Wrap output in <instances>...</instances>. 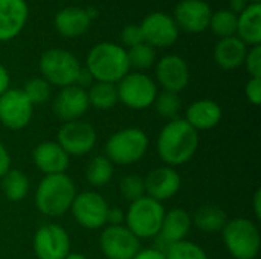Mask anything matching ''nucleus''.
I'll return each mask as SVG.
<instances>
[{"mask_svg": "<svg viewBox=\"0 0 261 259\" xmlns=\"http://www.w3.org/2000/svg\"><path fill=\"white\" fill-rule=\"evenodd\" d=\"M199 133L180 118L171 119L161 130L156 150L161 160L171 168L188 163L199 148Z\"/></svg>", "mask_w": 261, "mask_h": 259, "instance_id": "1", "label": "nucleus"}, {"mask_svg": "<svg viewBox=\"0 0 261 259\" xmlns=\"http://www.w3.org/2000/svg\"><path fill=\"white\" fill-rule=\"evenodd\" d=\"M84 69L96 82L118 84L130 72L127 49L112 41L98 43L89 50Z\"/></svg>", "mask_w": 261, "mask_h": 259, "instance_id": "2", "label": "nucleus"}, {"mask_svg": "<svg viewBox=\"0 0 261 259\" xmlns=\"http://www.w3.org/2000/svg\"><path fill=\"white\" fill-rule=\"evenodd\" d=\"M76 194V186L67 174L44 176L35 189L34 203L40 214L55 218L70 211Z\"/></svg>", "mask_w": 261, "mask_h": 259, "instance_id": "3", "label": "nucleus"}, {"mask_svg": "<svg viewBox=\"0 0 261 259\" xmlns=\"http://www.w3.org/2000/svg\"><path fill=\"white\" fill-rule=\"evenodd\" d=\"M222 238L226 250L234 259H255L261 249L258 226L249 218L228 220L222 229Z\"/></svg>", "mask_w": 261, "mask_h": 259, "instance_id": "4", "label": "nucleus"}, {"mask_svg": "<svg viewBox=\"0 0 261 259\" xmlns=\"http://www.w3.org/2000/svg\"><path fill=\"white\" fill-rule=\"evenodd\" d=\"M148 145V136L141 128H122L107 139L104 156L113 165L128 166L138 163L145 156Z\"/></svg>", "mask_w": 261, "mask_h": 259, "instance_id": "5", "label": "nucleus"}, {"mask_svg": "<svg viewBox=\"0 0 261 259\" xmlns=\"http://www.w3.org/2000/svg\"><path fill=\"white\" fill-rule=\"evenodd\" d=\"M38 69L43 79H46L50 85L63 89L76 84L83 66L72 52L54 47L41 53Z\"/></svg>", "mask_w": 261, "mask_h": 259, "instance_id": "6", "label": "nucleus"}, {"mask_svg": "<svg viewBox=\"0 0 261 259\" xmlns=\"http://www.w3.org/2000/svg\"><path fill=\"white\" fill-rule=\"evenodd\" d=\"M164 215V205L145 195L130 203L125 212L124 226L139 240L156 238L161 232Z\"/></svg>", "mask_w": 261, "mask_h": 259, "instance_id": "7", "label": "nucleus"}, {"mask_svg": "<svg viewBox=\"0 0 261 259\" xmlns=\"http://www.w3.org/2000/svg\"><path fill=\"white\" fill-rule=\"evenodd\" d=\"M118 101L132 110H145L154 104L158 84L144 72H128L118 84Z\"/></svg>", "mask_w": 261, "mask_h": 259, "instance_id": "8", "label": "nucleus"}, {"mask_svg": "<svg viewBox=\"0 0 261 259\" xmlns=\"http://www.w3.org/2000/svg\"><path fill=\"white\" fill-rule=\"evenodd\" d=\"M107 200L96 191H84L75 195L70 212L75 221L89 231L101 229L107 224Z\"/></svg>", "mask_w": 261, "mask_h": 259, "instance_id": "9", "label": "nucleus"}, {"mask_svg": "<svg viewBox=\"0 0 261 259\" xmlns=\"http://www.w3.org/2000/svg\"><path fill=\"white\" fill-rule=\"evenodd\" d=\"M34 114V105L21 89H8L0 96V124L11 130L20 131L26 128Z\"/></svg>", "mask_w": 261, "mask_h": 259, "instance_id": "10", "label": "nucleus"}, {"mask_svg": "<svg viewBox=\"0 0 261 259\" xmlns=\"http://www.w3.org/2000/svg\"><path fill=\"white\" fill-rule=\"evenodd\" d=\"M34 253L38 259H64L70 253V237L60 224H43L34 235Z\"/></svg>", "mask_w": 261, "mask_h": 259, "instance_id": "11", "label": "nucleus"}, {"mask_svg": "<svg viewBox=\"0 0 261 259\" xmlns=\"http://www.w3.org/2000/svg\"><path fill=\"white\" fill-rule=\"evenodd\" d=\"M96 131L95 128L84 121L66 122L61 125L57 134V143L69 156H86L96 145Z\"/></svg>", "mask_w": 261, "mask_h": 259, "instance_id": "12", "label": "nucleus"}, {"mask_svg": "<svg viewBox=\"0 0 261 259\" xmlns=\"http://www.w3.org/2000/svg\"><path fill=\"white\" fill-rule=\"evenodd\" d=\"M139 27L144 43L150 44L153 49L173 46L180 34L173 15L165 12H151L145 15Z\"/></svg>", "mask_w": 261, "mask_h": 259, "instance_id": "13", "label": "nucleus"}, {"mask_svg": "<svg viewBox=\"0 0 261 259\" xmlns=\"http://www.w3.org/2000/svg\"><path fill=\"white\" fill-rule=\"evenodd\" d=\"M99 247L107 259H133L141 250V240L124 224L107 226L99 237Z\"/></svg>", "mask_w": 261, "mask_h": 259, "instance_id": "14", "label": "nucleus"}, {"mask_svg": "<svg viewBox=\"0 0 261 259\" xmlns=\"http://www.w3.org/2000/svg\"><path fill=\"white\" fill-rule=\"evenodd\" d=\"M89 107L90 105L87 99V90L76 84L60 89L52 102L54 114L64 124L80 121L86 114Z\"/></svg>", "mask_w": 261, "mask_h": 259, "instance_id": "15", "label": "nucleus"}, {"mask_svg": "<svg viewBox=\"0 0 261 259\" xmlns=\"http://www.w3.org/2000/svg\"><path fill=\"white\" fill-rule=\"evenodd\" d=\"M156 81L165 92L180 93L190 84V67L180 55H165L156 63Z\"/></svg>", "mask_w": 261, "mask_h": 259, "instance_id": "16", "label": "nucleus"}, {"mask_svg": "<svg viewBox=\"0 0 261 259\" xmlns=\"http://www.w3.org/2000/svg\"><path fill=\"white\" fill-rule=\"evenodd\" d=\"M211 15L213 9L205 0H182L176 5L173 18L179 31L200 34L208 29Z\"/></svg>", "mask_w": 261, "mask_h": 259, "instance_id": "17", "label": "nucleus"}, {"mask_svg": "<svg viewBox=\"0 0 261 259\" xmlns=\"http://www.w3.org/2000/svg\"><path fill=\"white\" fill-rule=\"evenodd\" d=\"M144 185L145 195L162 203L173 198L179 192L182 186V179L174 168L162 165L159 168H154L147 174V177H144Z\"/></svg>", "mask_w": 261, "mask_h": 259, "instance_id": "18", "label": "nucleus"}, {"mask_svg": "<svg viewBox=\"0 0 261 259\" xmlns=\"http://www.w3.org/2000/svg\"><path fill=\"white\" fill-rule=\"evenodd\" d=\"M29 18L26 0H0V41H11L20 35Z\"/></svg>", "mask_w": 261, "mask_h": 259, "instance_id": "19", "label": "nucleus"}, {"mask_svg": "<svg viewBox=\"0 0 261 259\" xmlns=\"http://www.w3.org/2000/svg\"><path fill=\"white\" fill-rule=\"evenodd\" d=\"M32 160L40 172L44 176H54L66 174L70 163V156L57 143V140H46L34 148Z\"/></svg>", "mask_w": 261, "mask_h": 259, "instance_id": "20", "label": "nucleus"}, {"mask_svg": "<svg viewBox=\"0 0 261 259\" xmlns=\"http://www.w3.org/2000/svg\"><path fill=\"white\" fill-rule=\"evenodd\" d=\"M223 118L222 107L213 99H197L185 111V121L199 133L216 128Z\"/></svg>", "mask_w": 261, "mask_h": 259, "instance_id": "21", "label": "nucleus"}, {"mask_svg": "<svg viewBox=\"0 0 261 259\" xmlns=\"http://www.w3.org/2000/svg\"><path fill=\"white\" fill-rule=\"evenodd\" d=\"M191 226H193V220H191V215L188 214V211H185L182 208H176L168 212L165 211L164 221H162L161 232H159L158 238L161 240V243L165 244V249H167L173 243L187 240V235L190 234Z\"/></svg>", "mask_w": 261, "mask_h": 259, "instance_id": "22", "label": "nucleus"}, {"mask_svg": "<svg viewBox=\"0 0 261 259\" xmlns=\"http://www.w3.org/2000/svg\"><path fill=\"white\" fill-rule=\"evenodd\" d=\"M92 20L89 18L86 8L67 6L57 12L54 18V26L61 37L76 38L87 32Z\"/></svg>", "mask_w": 261, "mask_h": 259, "instance_id": "23", "label": "nucleus"}, {"mask_svg": "<svg viewBox=\"0 0 261 259\" xmlns=\"http://www.w3.org/2000/svg\"><path fill=\"white\" fill-rule=\"evenodd\" d=\"M248 46L239 37L220 38L214 46V60L225 70H236L243 66Z\"/></svg>", "mask_w": 261, "mask_h": 259, "instance_id": "24", "label": "nucleus"}, {"mask_svg": "<svg viewBox=\"0 0 261 259\" xmlns=\"http://www.w3.org/2000/svg\"><path fill=\"white\" fill-rule=\"evenodd\" d=\"M246 46H258L261 43V3H249L243 12L237 15V32Z\"/></svg>", "mask_w": 261, "mask_h": 259, "instance_id": "25", "label": "nucleus"}, {"mask_svg": "<svg viewBox=\"0 0 261 259\" xmlns=\"http://www.w3.org/2000/svg\"><path fill=\"white\" fill-rule=\"evenodd\" d=\"M193 224L206 234L222 232L225 224L228 223V217L225 211L217 205H203L200 206L194 215L191 217Z\"/></svg>", "mask_w": 261, "mask_h": 259, "instance_id": "26", "label": "nucleus"}, {"mask_svg": "<svg viewBox=\"0 0 261 259\" xmlns=\"http://www.w3.org/2000/svg\"><path fill=\"white\" fill-rule=\"evenodd\" d=\"M2 191L9 202H21L29 192V179L20 169H9L0 180Z\"/></svg>", "mask_w": 261, "mask_h": 259, "instance_id": "27", "label": "nucleus"}, {"mask_svg": "<svg viewBox=\"0 0 261 259\" xmlns=\"http://www.w3.org/2000/svg\"><path fill=\"white\" fill-rule=\"evenodd\" d=\"M87 90V99L89 105L96 110H110L113 108L118 101V90L116 84L110 82H93Z\"/></svg>", "mask_w": 261, "mask_h": 259, "instance_id": "28", "label": "nucleus"}, {"mask_svg": "<svg viewBox=\"0 0 261 259\" xmlns=\"http://www.w3.org/2000/svg\"><path fill=\"white\" fill-rule=\"evenodd\" d=\"M115 165L106 156H95L86 168V180L93 188H104L113 179Z\"/></svg>", "mask_w": 261, "mask_h": 259, "instance_id": "29", "label": "nucleus"}, {"mask_svg": "<svg viewBox=\"0 0 261 259\" xmlns=\"http://www.w3.org/2000/svg\"><path fill=\"white\" fill-rule=\"evenodd\" d=\"M208 29H211V32L219 37V40L234 37L237 32V15L229 9H219L213 12Z\"/></svg>", "mask_w": 261, "mask_h": 259, "instance_id": "30", "label": "nucleus"}, {"mask_svg": "<svg viewBox=\"0 0 261 259\" xmlns=\"http://www.w3.org/2000/svg\"><path fill=\"white\" fill-rule=\"evenodd\" d=\"M130 69H136V72H142L150 69L156 63V49H153L147 43H139L130 49H127Z\"/></svg>", "mask_w": 261, "mask_h": 259, "instance_id": "31", "label": "nucleus"}, {"mask_svg": "<svg viewBox=\"0 0 261 259\" xmlns=\"http://www.w3.org/2000/svg\"><path fill=\"white\" fill-rule=\"evenodd\" d=\"M164 255L165 259H210L199 244L188 240L170 244L164 250Z\"/></svg>", "mask_w": 261, "mask_h": 259, "instance_id": "32", "label": "nucleus"}, {"mask_svg": "<svg viewBox=\"0 0 261 259\" xmlns=\"http://www.w3.org/2000/svg\"><path fill=\"white\" fill-rule=\"evenodd\" d=\"M153 105L161 118L171 121V119H176L179 111L182 110V99L177 93L164 90V92L158 93Z\"/></svg>", "mask_w": 261, "mask_h": 259, "instance_id": "33", "label": "nucleus"}, {"mask_svg": "<svg viewBox=\"0 0 261 259\" xmlns=\"http://www.w3.org/2000/svg\"><path fill=\"white\" fill-rule=\"evenodd\" d=\"M21 90L26 95V98L32 102V105L47 102L50 99V95H52V85L46 79H43L41 76H35V78L28 79Z\"/></svg>", "mask_w": 261, "mask_h": 259, "instance_id": "34", "label": "nucleus"}, {"mask_svg": "<svg viewBox=\"0 0 261 259\" xmlns=\"http://www.w3.org/2000/svg\"><path fill=\"white\" fill-rule=\"evenodd\" d=\"M119 191H121V195L124 197V200H127L130 203L145 197L144 177L136 176V174L125 176L119 183Z\"/></svg>", "mask_w": 261, "mask_h": 259, "instance_id": "35", "label": "nucleus"}, {"mask_svg": "<svg viewBox=\"0 0 261 259\" xmlns=\"http://www.w3.org/2000/svg\"><path fill=\"white\" fill-rule=\"evenodd\" d=\"M243 66L246 67V72L249 73L251 78H261V46H251L248 47L245 63Z\"/></svg>", "mask_w": 261, "mask_h": 259, "instance_id": "36", "label": "nucleus"}, {"mask_svg": "<svg viewBox=\"0 0 261 259\" xmlns=\"http://www.w3.org/2000/svg\"><path fill=\"white\" fill-rule=\"evenodd\" d=\"M121 41L125 49L128 47H133L139 43H144V38H142V32H141V27L136 26V24H128L122 29L121 32Z\"/></svg>", "mask_w": 261, "mask_h": 259, "instance_id": "37", "label": "nucleus"}, {"mask_svg": "<svg viewBox=\"0 0 261 259\" xmlns=\"http://www.w3.org/2000/svg\"><path fill=\"white\" fill-rule=\"evenodd\" d=\"M245 95L246 99L258 107L261 104V78H249L246 85H245Z\"/></svg>", "mask_w": 261, "mask_h": 259, "instance_id": "38", "label": "nucleus"}, {"mask_svg": "<svg viewBox=\"0 0 261 259\" xmlns=\"http://www.w3.org/2000/svg\"><path fill=\"white\" fill-rule=\"evenodd\" d=\"M125 221V212L121 208H109L107 224L109 226H122Z\"/></svg>", "mask_w": 261, "mask_h": 259, "instance_id": "39", "label": "nucleus"}, {"mask_svg": "<svg viewBox=\"0 0 261 259\" xmlns=\"http://www.w3.org/2000/svg\"><path fill=\"white\" fill-rule=\"evenodd\" d=\"M9 169H11V156L6 147L0 142V180Z\"/></svg>", "mask_w": 261, "mask_h": 259, "instance_id": "40", "label": "nucleus"}, {"mask_svg": "<svg viewBox=\"0 0 261 259\" xmlns=\"http://www.w3.org/2000/svg\"><path fill=\"white\" fill-rule=\"evenodd\" d=\"M133 259H165V255L162 250L153 247V249H141L138 255Z\"/></svg>", "mask_w": 261, "mask_h": 259, "instance_id": "41", "label": "nucleus"}, {"mask_svg": "<svg viewBox=\"0 0 261 259\" xmlns=\"http://www.w3.org/2000/svg\"><path fill=\"white\" fill-rule=\"evenodd\" d=\"M11 89V76H9V72L8 69L0 64V96L8 90Z\"/></svg>", "mask_w": 261, "mask_h": 259, "instance_id": "42", "label": "nucleus"}, {"mask_svg": "<svg viewBox=\"0 0 261 259\" xmlns=\"http://www.w3.org/2000/svg\"><path fill=\"white\" fill-rule=\"evenodd\" d=\"M249 5L248 0H229V11L234 12L236 15H239L240 12H243L246 9V6Z\"/></svg>", "mask_w": 261, "mask_h": 259, "instance_id": "43", "label": "nucleus"}, {"mask_svg": "<svg viewBox=\"0 0 261 259\" xmlns=\"http://www.w3.org/2000/svg\"><path fill=\"white\" fill-rule=\"evenodd\" d=\"M252 208H254V214H255V220L261 218V189H257L254 197H252Z\"/></svg>", "mask_w": 261, "mask_h": 259, "instance_id": "44", "label": "nucleus"}, {"mask_svg": "<svg viewBox=\"0 0 261 259\" xmlns=\"http://www.w3.org/2000/svg\"><path fill=\"white\" fill-rule=\"evenodd\" d=\"M64 259H87L86 255H83V253H76V252H70L67 256Z\"/></svg>", "mask_w": 261, "mask_h": 259, "instance_id": "45", "label": "nucleus"}, {"mask_svg": "<svg viewBox=\"0 0 261 259\" xmlns=\"http://www.w3.org/2000/svg\"><path fill=\"white\" fill-rule=\"evenodd\" d=\"M249 3H261V0H248Z\"/></svg>", "mask_w": 261, "mask_h": 259, "instance_id": "46", "label": "nucleus"}]
</instances>
